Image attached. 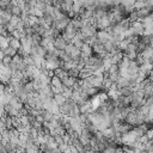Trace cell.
<instances>
[{
  "instance_id": "5bb4252c",
  "label": "cell",
  "mask_w": 153,
  "mask_h": 153,
  "mask_svg": "<svg viewBox=\"0 0 153 153\" xmlns=\"http://www.w3.org/2000/svg\"><path fill=\"white\" fill-rule=\"evenodd\" d=\"M123 55H124L128 60H134V59L136 57L137 53H136V51H123Z\"/></svg>"
},
{
  "instance_id": "4fadbf2b",
  "label": "cell",
  "mask_w": 153,
  "mask_h": 153,
  "mask_svg": "<svg viewBox=\"0 0 153 153\" xmlns=\"http://www.w3.org/2000/svg\"><path fill=\"white\" fill-rule=\"evenodd\" d=\"M11 13L14 14V16H19L22 14V7H19L18 5H13L12 6V10H11Z\"/></svg>"
},
{
  "instance_id": "ac0fdd59",
  "label": "cell",
  "mask_w": 153,
  "mask_h": 153,
  "mask_svg": "<svg viewBox=\"0 0 153 153\" xmlns=\"http://www.w3.org/2000/svg\"><path fill=\"white\" fill-rule=\"evenodd\" d=\"M19 20H20V17H19V16H14V14H12L11 18H10V22H8V23L12 24L13 26H16V24H17Z\"/></svg>"
},
{
  "instance_id": "7a4b0ae2",
  "label": "cell",
  "mask_w": 153,
  "mask_h": 153,
  "mask_svg": "<svg viewBox=\"0 0 153 153\" xmlns=\"http://www.w3.org/2000/svg\"><path fill=\"white\" fill-rule=\"evenodd\" d=\"M96 37L98 38L99 43H102V44H104L106 41H109V39L111 38V36H110L105 30H97V32H96Z\"/></svg>"
},
{
  "instance_id": "83f0119b",
  "label": "cell",
  "mask_w": 153,
  "mask_h": 153,
  "mask_svg": "<svg viewBox=\"0 0 153 153\" xmlns=\"http://www.w3.org/2000/svg\"><path fill=\"white\" fill-rule=\"evenodd\" d=\"M0 152L1 153H6V148H5L4 145H0Z\"/></svg>"
},
{
  "instance_id": "ffe728a7",
  "label": "cell",
  "mask_w": 153,
  "mask_h": 153,
  "mask_svg": "<svg viewBox=\"0 0 153 153\" xmlns=\"http://www.w3.org/2000/svg\"><path fill=\"white\" fill-rule=\"evenodd\" d=\"M6 47H8V41H7V38L4 37V36H0V48L4 49V48H6Z\"/></svg>"
},
{
  "instance_id": "603a6c76",
  "label": "cell",
  "mask_w": 153,
  "mask_h": 153,
  "mask_svg": "<svg viewBox=\"0 0 153 153\" xmlns=\"http://www.w3.org/2000/svg\"><path fill=\"white\" fill-rule=\"evenodd\" d=\"M45 6H47V5H45V2H43V1H37L35 7H36V8H38L39 11H42V12H43V11H44V8H45Z\"/></svg>"
},
{
  "instance_id": "9a60e30c",
  "label": "cell",
  "mask_w": 153,
  "mask_h": 153,
  "mask_svg": "<svg viewBox=\"0 0 153 153\" xmlns=\"http://www.w3.org/2000/svg\"><path fill=\"white\" fill-rule=\"evenodd\" d=\"M71 98H72L75 103H78V102L80 100V91H74V90H72V96H71Z\"/></svg>"
},
{
  "instance_id": "cb8c5ba5",
  "label": "cell",
  "mask_w": 153,
  "mask_h": 153,
  "mask_svg": "<svg viewBox=\"0 0 153 153\" xmlns=\"http://www.w3.org/2000/svg\"><path fill=\"white\" fill-rule=\"evenodd\" d=\"M2 74L6 75L7 78H11L12 76V71L10 69V67H4L2 68Z\"/></svg>"
},
{
  "instance_id": "484cf974",
  "label": "cell",
  "mask_w": 153,
  "mask_h": 153,
  "mask_svg": "<svg viewBox=\"0 0 153 153\" xmlns=\"http://www.w3.org/2000/svg\"><path fill=\"white\" fill-rule=\"evenodd\" d=\"M11 36H12V37H14V38H18V39H19V38H20V32H19L18 30H16V29H14V30L11 32Z\"/></svg>"
},
{
  "instance_id": "8fae6325",
  "label": "cell",
  "mask_w": 153,
  "mask_h": 153,
  "mask_svg": "<svg viewBox=\"0 0 153 153\" xmlns=\"http://www.w3.org/2000/svg\"><path fill=\"white\" fill-rule=\"evenodd\" d=\"M31 38H32V44H35V45H39V42H41V38H42L41 35L33 32V33L31 35Z\"/></svg>"
},
{
  "instance_id": "3957f363",
  "label": "cell",
  "mask_w": 153,
  "mask_h": 153,
  "mask_svg": "<svg viewBox=\"0 0 153 153\" xmlns=\"http://www.w3.org/2000/svg\"><path fill=\"white\" fill-rule=\"evenodd\" d=\"M53 43H54V47L56 48V49H65V47H66V42L63 41V38L61 37V35H59V36H56L54 39H53Z\"/></svg>"
},
{
  "instance_id": "9c48e42d",
  "label": "cell",
  "mask_w": 153,
  "mask_h": 153,
  "mask_svg": "<svg viewBox=\"0 0 153 153\" xmlns=\"http://www.w3.org/2000/svg\"><path fill=\"white\" fill-rule=\"evenodd\" d=\"M53 99H54V102L60 106L61 104H63L65 103V100H66V98L63 97V94L62 93H55L54 96H53Z\"/></svg>"
},
{
  "instance_id": "f1b7e54d",
  "label": "cell",
  "mask_w": 153,
  "mask_h": 153,
  "mask_svg": "<svg viewBox=\"0 0 153 153\" xmlns=\"http://www.w3.org/2000/svg\"><path fill=\"white\" fill-rule=\"evenodd\" d=\"M36 1H43L44 2V0H36Z\"/></svg>"
},
{
  "instance_id": "e0dca14e",
  "label": "cell",
  "mask_w": 153,
  "mask_h": 153,
  "mask_svg": "<svg viewBox=\"0 0 153 153\" xmlns=\"http://www.w3.org/2000/svg\"><path fill=\"white\" fill-rule=\"evenodd\" d=\"M98 91H99V90H98V88H96V87H90V88L85 90V92L87 93V96H88L90 98H91L92 96H94V94H96V93H97Z\"/></svg>"
},
{
  "instance_id": "30bf717a",
  "label": "cell",
  "mask_w": 153,
  "mask_h": 153,
  "mask_svg": "<svg viewBox=\"0 0 153 153\" xmlns=\"http://www.w3.org/2000/svg\"><path fill=\"white\" fill-rule=\"evenodd\" d=\"M8 45H10L11 48H13V49H18V48L20 47V41H19L18 38L11 37V38L8 39Z\"/></svg>"
},
{
  "instance_id": "d4e9b609",
  "label": "cell",
  "mask_w": 153,
  "mask_h": 153,
  "mask_svg": "<svg viewBox=\"0 0 153 153\" xmlns=\"http://www.w3.org/2000/svg\"><path fill=\"white\" fill-rule=\"evenodd\" d=\"M152 33H153V26L143 27V35H152Z\"/></svg>"
},
{
  "instance_id": "277c9868",
  "label": "cell",
  "mask_w": 153,
  "mask_h": 153,
  "mask_svg": "<svg viewBox=\"0 0 153 153\" xmlns=\"http://www.w3.org/2000/svg\"><path fill=\"white\" fill-rule=\"evenodd\" d=\"M91 48H92V53H93V54H98V55H100L102 57L106 54L105 50H104V45H103L102 43H97V44L92 45Z\"/></svg>"
},
{
  "instance_id": "7c38bea8",
  "label": "cell",
  "mask_w": 153,
  "mask_h": 153,
  "mask_svg": "<svg viewBox=\"0 0 153 153\" xmlns=\"http://www.w3.org/2000/svg\"><path fill=\"white\" fill-rule=\"evenodd\" d=\"M2 50H4V54H5V55H10V56H13L14 54H17V49H13V48H11L10 45H8V47H6V48H4Z\"/></svg>"
},
{
  "instance_id": "44dd1931",
  "label": "cell",
  "mask_w": 153,
  "mask_h": 153,
  "mask_svg": "<svg viewBox=\"0 0 153 153\" xmlns=\"http://www.w3.org/2000/svg\"><path fill=\"white\" fill-rule=\"evenodd\" d=\"M118 76H120V74H118V72H114V73H109V79L112 81V82H116V80L118 79Z\"/></svg>"
},
{
  "instance_id": "4316f807",
  "label": "cell",
  "mask_w": 153,
  "mask_h": 153,
  "mask_svg": "<svg viewBox=\"0 0 153 153\" xmlns=\"http://www.w3.org/2000/svg\"><path fill=\"white\" fill-rule=\"evenodd\" d=\"M5 94V84H1L0 82V96Z\"/></svg>"
},
{
  "instance_id": "5b68a950",
  "label": "cell",
  "mask_w": 153,
  "mask_h": 153,
  "mask_svg": "<svg viewBox=\"0 0 153 153\" xmlns=\"http://www.w3.org/2000/svg\"><path fill=\"white\" fill-rule=\"evenodd\" d=\"M140 55L142 56V59H143V60H147V59L152 57V56H153L152 45H146V47H145V49H143V50L140 53Z\"/></svg>"
},
{
  "instance_id": "6da1fadb",
  "label": "cell",
  "mask_w": 153,
  "mask_h": 153,
  "mask_svg": "<svg viewBox=\"0 0 153 153\" xmlns=\"http://www.w3.org/2000/svg\"><path fill=\"white\" fill-rule=\"evenodd\" d=\"M111 25V22L109 19V17H102V18H97V23H96V26L98 30H104L105 27L110 26Z\"/></svg>"
},
{
  "instance_id": "7402d4cb",
  "label": "cell",
  "mask_w": 153,
  "mask_h": 153,
  "mask_svg": "<svg viewBox=\"0 0 153 153\" xmlns=\"http://www.w3.org/2000/svg\"><path fill=\"white\" fill-rule=\"evenodd\" d=\"M22 56L20 55H18V54H14L13 56H12V62L13 63H16V65H18V63H20L22 62Z\"/></svg>"
},
{
  "instance_id": "2e32d148",
  "label": "cell",
  "mask_w": 153,
  "mask_h": 153,
  "mask_svg": "<svg viewBox=\"0 0 153 153\" xmlns=\"http://www.w3.org/2000/svg\"><path fill=\"white\" fill-rule=\"evenodd\" d=\"M11 61H12V56H10V55H5V56L2 57V60H1V62H2V65H4L5 67H7V66L11 63Z\"/></svg>"
},
{
  "instance_id": "8992f818",
  "label": "cell",
  "mask_w": 153,
  "mask_h": 153,
  "mask_svg": "<svg viewBox=\"0 0 153 153\" xmlns=\"http://www.w3.org/2000/svg\"><path fill=\"white\" fill-rule=\"evenodd\" d=\"M50 85L51 86H55V87H57V88H60V90H62V82H61V79L59 78V76H56V75H53V76H50Z\"/></svg>"
},
{
  "instance_id": "ba28073f",
  "label": "cell",
  "mask_w": 153,
  "mask_h": 153,
  "mask_svg": "<svg viewBox=\"0 0 153 153\" xmlns=\"http://www.w3.org/2000/svg\"><path fill=\"white\" fill-rule=\"evenodd\" d=\"M39 114L43 116V120L47 121V122H50V121L54 118V114H53L50 110H44V109H43V110L39 111Z\"/></svg>"
},
{
  "instance_id": "d6986e66",
  "label": "cell",
  "mask_w": 153,
  "mask_h": 153,
  "mask_svg": "<svg viewBox=\"0 0 153 153\" xmlns=\"http://www.w3.org/2000/svg\"><path fill=\"white\" fill-rule=\"evenodd\" d=\"M45 54H47V49L44 47H42V45H37V55L44 57Z\"/></svg>"
},
{
  "instance_id": "f546056e",
  "label": "cell",
  "mask_w": 153,
  "mask_h": 153,
  "mask_svg": "<svg viewBox=\"0 0 153 153\" xmlns=\"http://www.w3.org/2000/svg\"><path fill=\"white\" fill-rule=\"evenodd\" d=\"M0 36H1V35H0Z\"/></svg>"
},
{
  "instance_id": "52a82bcc",
  "label": "cell",
  "mask_w": 153,
  "mask_h": 153,
  "mask_svg": "<svg viewBox=\"0 0 153 153\" xmlns=\"http://www.w3.org/2000/svg\"><path fill=\"white\" fill-rule=\"evenodd\" d=\"M153 94V81H149L145 87H143V98L149 97Z\"/></svg>"
}]
</instances>
